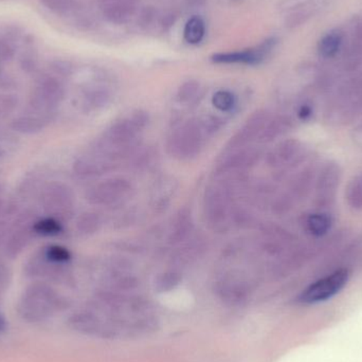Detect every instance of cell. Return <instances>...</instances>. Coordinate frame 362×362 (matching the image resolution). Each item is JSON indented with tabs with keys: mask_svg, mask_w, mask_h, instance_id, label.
<instances>
[{
	"mask_svg": "<svg viewBox=\"0 0 362 362\" xmlns=\"http://www.w3.org/2000/svg\"><path fill=\"white\" fill-rule=\"evenodd\" d=\"M61 300L54 291L44 284L30 286L18 303V313L30 322H42L59 310Z\"/></svg>",
	"mask_w": 362,
	"mask_h": 362,
	"instance_id": "1",
	"label": "cell"
},
{
	"mask_svg": "<svg viewBox=\"0 0 362 362\" xmlns=\"http://www.w3.org/2000/svg\"><path fill=\"white\" fill-rule=\"evenodd\" d=\"M206 120L189 121L174 132L169 140V150L174 157L189 159L199 154L204 139L211 133Z\"/></svg>",
	"mask_w": 362,
	"mask_h": 362,
	"instance_id": "2",
	"label": "cell"
},
{
	"mask_svg": "<svg viewBox=\"0 0 362 362\" xmlns=\"http://www.w3.org/2000/svg\"><path fill=\"white\" fill-rule=\"evenodd\" d=\"M349 276L348 270L340 269L317 281L299 296L300 303L316 304L331 299L346 286Z\"/></svg>",
	"mask_w": 362,
	"mask_h": 362,
	"instance_id": "3",
	"label": "cell"
},
{
	"mask_svg": "<svg viewBox=\"0 0 362 362\" xmlns=\"http://www.w3.org/2000/svg\"><path fill=\"white\" fill-rule=\"evenodd\" d=\"M231 194V187L227 182L212 185L206 189L204 209L206 217L212 225H223L228 218Z\"/></svg>",
	"mask_w": 362,
	"mask_h": 362,
	"instance_id": "4",
	"label": "cell"
},
{
	"mask_svg": "<svg viewBox=\"0 0 362 362\" xmlns=\"http://www.w3.org/2000/svg\"><path fill=\"white\" fill-rule=\"evenodd\" d=\"M131 185L124 178H112L95 185L89 189L87 199L90 204L110 206L127 197Z\"/></svg>",
	"mask_w": 362,
	"mask_h": 362,
	"instance_id": "5",
	"label": "cell"
},
{
	"mask_svg": "<svg viewBox=\"0 0 362 362\" xmlns=\"http://www.w3.org/2000/svg\"><path fill=\"white\" fill-rule=\"evenodd\" d=\"M42 204L51 217H66L74 208V195L66 185L52 183L45 191Z\"/></svg>",
	"mask_w": 362,
	"mask_h": 362,
	"instance_id": "6",
	"label": "cell"
},
{
	"mask_svg": "<svg viewBox=\"0 0 362 362\" xmlns=\"http://www.w3.org/2000/svg\"><path fill=\"white\" fill-rule=\"evenodd\" d=\"M64 91L54 78H46L36 87L30 100V105L38 112H51L63 99Z\"/></svg>",
	"mask_w": 362,
	"mask_h": 362,
	"instance_id": "7",
	"label": "cell"
},
{
	"mask_svg": "<svg viewBox=\"0 0 362 362\" xmlns=\"http://www.w3.org/2000/svg\"><path fill=\"white\" fill-rule=\"evenodd\" d=\"M272 47H274V40H267L257 49H250L242 52L219 53L212 57V61L217 64L257 65L265 59Z\"/></svg>",
	"mask_w": 362,
	"mask_h": 362,
	"instance_id": "8",
	"label": "cell"
},
{
	"mask_svg": "<svg viewBox=\"0 0 362 362\" xmlns=\"http://www.w3.org/2000/svg\"><path fill=\"white\" fill-rule=\"evenodd\" d=\"M263 117L255 116L251 117L246 124L243 127L242 129H240L238 134L234 136L230 142L229 151L240 150V148H246L248 144L255 140L257 137L259 132L261 131L263 127Z\"/></svg>",
	"mask_w": 362,
	"mask_h": 362,
	"instance_id": "9",
	"label": "cell"
},
{
	"mask_svg": "<svg viewBox=\"0 0 362 362\" xmlns=\"http://www.w3.org/2000/svg\"><path fill=\"white\" fill-rule=\"evenodd\" d=\"M192 228H193V223H192L191 214L187 211H180L172 225L170 242L172 244H180L187 240V236L191 233Z\"/></svg>",
	"mask_w": 362,
	"mask_h": 362,
	"instance_id": "10",
	"label": "cell"
},
{
	"mask_svg": "<svg viewBox=\"0 0 362 362\" xmlns=\"http://www.w3.org/2000/svg\"><path fill=\"white\" fill-rule=\"evenodd\" d=\"M48 121L45 117H21L13 121L12 129L21 134H35L44 129Z\"/></svg>",
	"mask_w": 362,
	"mask_h": 362,
	"instance_id": "11",
	"label": "cell"
},
{
	"mask_svg": "<svg viewBox=\"0 0 362 362\" xmlns=\"http://www.w3.org/2000/svg\"><path fill=\"white\" fill-rule=\"evenodd\" d=\"M32 233H34L33 229H21L15 232L6 243V255L12 257H17L27 247Z\"/></svg>",
	"mask_w": 362,
	"mask_h": 362,
	"instance_id": "12",
	"label": "cell"
},
{
	"mask_svg": "<svg viewBox=\"0 0 362 362\" xmlns=\"http://www.w3.org/2000/svg\"><path fill=\"white\" fill-rule=\"evenodd\" d=\"M341 42V35L338 32H332L325 35L319 42L318 50L321 57L327 59L335 57L339 51Z\"/></svg>",
	"mask_w": 362,
	"mask_h": 362,
	"instance_id": "13",
	"label": "cell"
},
{
	"mask_svg": "<svg viewBox=\"0 0 362 362\" xmlns=\"http://www.w3.org/2000/svg\"><path fill=\"white\" fill-rule=\"evenodd\" d=\"M204 32H206V27L202 19L199 17H193L185 25L183 35L189 44L195 45L202 42Z\"/></svg>",
	"mask_w": 362,
	"mask_h": 362,
	"instance_id": "14",
	"label": "cell"
},
{
	"mask_svg": "<svg viewBox=\"0 0 362 362\" xmlns=\"http://www.w3.org/2000/svg\"><path fill=\"white\" fill-rule=\"evenodd\" d=\"M32 229H33L34 233L44 236H52L61 233L63 228L57 218L46 217V218L36 221Z\"/></svg>",
	"mask_w": 362,
	"mask_h": 362,
	"instance_id": "15",
	"label": "cell"
},
{
	"mask_svg": "<svg viewBox=\"0 0 362 362\" xmlns=\"http://www.w3.org/2000/svg\"><path fill=\"white\" fill-rule=\"evenodd\" d=\"M76 226L82 233H95L101 227V219L97 213L86 212L78 217Z\"/></svg>",
	"mask_w": 362,
	"mask_h": 362,
	"instance_id": "16",
	"label": "cell"
},
{
	"mask_svg": "<svg viewBox=\"0 0 362 362\" xmlns=\"http://www.w3.org/2000/svg\"><path fill=\"white\" fill-rule=\"evenodd\" d=\"M213 105L221 112H228L235 106V97L227 90H219L212 98Z\"/></svg>",
	"mask_w": 362,
	"mask_h": 362,
	"instance_id": "17",
	"label": "cell"
},
{
	"mask_svg": "<svg viewBox=\"0 0 362 362\" xmlns=\"http://www.w3.org/2000/svg\"><path fill=\"white\" fill-rule=\"evenodd\" d=\"M308 229L315 235H323L329 230L331 221L325 215L315 214L308 218Z\"/></svg>",
	"mask_w": 362,
	"mask_h": 362,
	"instance_id": "18",
	"label": "cell"
},
{
	"mask_svg": "<svg viewBox=\"0 0 362 362\" xmlns=\"http://www.w3.org/2000/svg\"><path fill=\"white\" fill-rule=\"evenodd\" d=\"M42 255L49 262L53 264L66 263L71 259L69 251L61 246L48 247Z\"/></svg>",
	"mask_w": 362,
	"mask_h": 362,
	"instance_id": "19",
	"label": "cell"
},
{
	"mask_svg": "<svg viewBox=\"0 0 362 362\" xmlns=\"http://www.w3.org/2000/svg\"><path fill=\"white\" fill-rule=\"evenodd\" d=\"M198 95V85L196 83H187L181 87L178 93V100L181 103H191Z\"/></svg>",
	"mask_w": 362,
	"mask_h": 362,
	"instance_id": "20",
	"label": "cell"
},
{
	"mask_svg": "<svg viewBox=\"0 0 362 362\" xmlns=\"http://www.w3.org/2000/svg\"><path fill=\"white\" fill-rule=\"evenodd\" d=\"M178 281H180V278H178L177 274H165L159 279V285H160L163 288H171V287L175 286L177 284Z\"/></svg>",
	"mask_w": 362,
	"mask_h": 362,
	"instance_id": "21",
	"label": "cell"
},
{
	"mask_svg": "<svg viewBox=\"0 0 362 362\" xmlns=\"http://www.w3.org/2000/svg\"><path fill=\"white\" fill-rule=\"evenodd\" d=\"M8 282V272L4 265H0V293L4 291Z\"/></svg>",
	"mask_w": 362,
	"mask_h": 362,
	"instance_id": "22",
	"label": "cell"
},
{
	"mask_svg": "<svg viewBox=\"0 0 362 362\" xmlns=\"http://www.w3.org/2000/svg\"><path fill=\"white\" fill-rule=\"evenodd\" d=\"M13 57V50L8 46L6 44H4V42H0V59H12Z\"/></svg>",
	"mask_w": 362,
	"mask_h": 362,
	"instance_id": "23",
	"label": "cell"
},
{
	"mask_svg": "<svg viewBox=\"0 0 362 362\" xmlns=\"http://www.w3.org/2000/svg\"><path fill=\"white\" fill-rule=\"evenodd\" d=\"M6 327H8V325H6V318H4V315L0 313V334L6 332Z\"/></svg>",
	"mask_w": 362,
	"mask_h": 362,
	"instance_id": "24",
	"label": "cell"
},
{
	"mask_svg": "<svg viewBox=\"0 0 362 362\" xmlns=\"http://www.w3.org/2000/svg\"><path fill=\"white\" fill-rule=\"evenodd\" d=\"M310 112L308 107L302 108L301 112H300V116H301L302 118H306V117L310 116Z\"/></svg>",
	"mask_w": 362,
	"mask_h": 362,
	"instance_id": "25",
	"label": "cell"
},
{
	"mask_svg": "<svg viewBox=\"0 0 362 362\" xmlns=\"http://www.w3.org/2000/svg\"><path fill=\"white\" fill-rule=\"evenodd\" d=\"M2 155H4V151H2V148L0 146V157H1Z\"/></svg>",
	"mask_w": 362,
	"mask_h": 362,
	"instance_id": "26",
	"label": "cell"
},
{
	"mask_svg": "<svg viewBox=\"0 0 362 362\" xmlns=\"http://www.w3.org/2000/svg\"><path fill=\"white\" fill-rule=\"evenodd\" d=\"M1 206H2V202H1V200H0V209H1Z\"/></svg>",
	"mask_w": 362,
	"mask_h": 362,
	"instance_id": "27",
	"label": "cell"
}]
</instances>
